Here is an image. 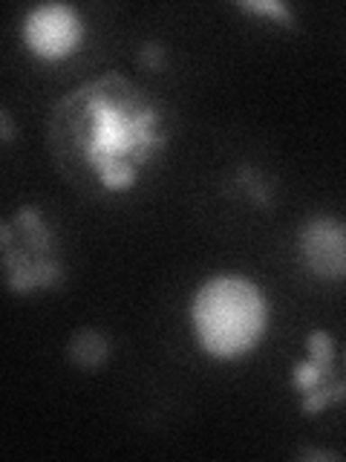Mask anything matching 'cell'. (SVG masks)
I'll use <instances>...</instances> for the list:
<instances>
[{
	"mask_svg": "<svg viewBox=\"0 0 346 462\" xmlns=\"http://www.w3.org/2000/svg\"><path fill=\"white\" fill-rule=\"evenodd\" d=\"M240 9H245V12H260V14H271L274 21H283L286 26L295 23L292 12H288V6L280 4V0H242Z\"/></svg>",
	"mask_w": 346,
	"mask_h": 462,
	"instance_id": "obj_8",
	"label": "cell"
},
{
	"mask_svg": "<svg viewBox=\"0 0 346 462\" xmlns=\"http://www.w3.org/2000/svg\"><path fill=\"white\" fill-rule=\"evenodd\" d=\"M4 243L6 283L12 292H32L61 281V260L52 228L43 223L38 208L26 206L0 228Z\"/></svg>",
	"mask_w": 346,
	"mask_h": 462,
	"instance_id": "obj_3",
	"label": "cell"
},
{
	"mask_svg": "<svg viewBox=\"0 0 346 462\" xmlns=\"http://www.w3.org/2000/svg\"><path fill=\"white\" fill-rule=\"evenodd\" d=\"M81 38L84 23L78 12L67 4H43L23 18V43L47 61L72 55L78 50Z\"/></svg>",
	"mask_w": 346,
	"mask_h": 462,
	"instance_id": "obj_5",
	"label": "cell"
},
{
	"mask_svg": "<svg viewBox=\"0 0 346 462\" xmlns=\"http://www.w3.org/2000/svg\"><path fill=\"white\" fill-rule=\"evenodd\" d=\"M0 122H4V142H9V139H12V125H9V116L4 113V116H0Z\"/></svg>",
	"mask_w": 346,
	"mask_h": 462,
	"instance_id": "obj_10",
	"label": "cell"
},
{
	"mask_svg": "<svg viewBox=\"0 0 346 462\" xmlns=\"http://www.w3.org/2000/svg\"><path fill=\"white\" fill-rule=\"evenodd\" d=\"M170 139L168 113L144 87L105 72L69 90L50 116V151L81 194L130 191Z\"/></svg>",
	"mask_w": 346,
	"mask_h": 462,
	"instance_id": "obj_1",
	"label": "cell"
},
{
	"mask_svg": "<svg viewBox=\"0 0 346 462\" xmlns=\"http://www.w3.org/2000/svg\"><path fill=\"white\" fill-rule=\"evenodd\" d=\"M300 457L303 459H338V454H332V451H303Z\"/></svg>",
	"mask_w": 346,
	"mask_h": 462,
	"instance_id": "obj_9",
	"label": "cell"
},
{
	"mask_svg": "<svg viewBox=\"0 0 346 462\" xmlns=\"http://www.w3.org/2000/svg\"><path fill=\"white\" fill-rule=\"evenodd\" d=\"M266 298L240 274H220L202 283L194 298V329L202 350L216 358L251 353L266 329Z\"/></svg>",
	"mask_w": 346,
	"mask_h": 462,
	"instance_id": "obj_2",
	"label": "cell"
},
{
	"mask_svg": "<svg viewBox=\"0 0 346 462\" xmlns=\"http://www.w3.org/2000/svg\"><path fill=\"white\" fill-rule=\"evenodd\" d=\"M300 260L314 278L343 281L346 278V223L332 217H312L297 235Z\"/></svg>",
	"mask_w": 346,
	"mask_h": 462,
	"instance_id": "obj_6",
	"label": "cell"
},
{
	"mask_svg": "<svg viewBox=\"0 0 346 462\" xmlns=\"http://www.w3.org/2000/svg\"><path fill=\"white\" fill-rule=\"evenodd\" d=\"M67 353L81 370H96L101 361L107 358V341L105 336H98L96 329H78L76 336L69 338Z\"/></svg>",
	"mask_w": 346,
	"mask_h": 462,
	"instance_id": "obj_7",
	"label": "cell"
},
{
	"mask_svg": "<svg viewBox=\"0 0 346 462\" xmlns=\"http://www.w3.org/2000/svg\"><path fill=\"white\" fill-rule=\"evenodd\" d=\"M306 346L309 361L295 367L292 384L303 393L300 411L317 413L346 399V382H341L335 375V341H332L329 332L314 329L306 338Z\"/></svg>",
	"mask_w": 346,
	"mask_h": 462,
	"instance_id": "obj_4",
	"label": "cell"
}]
</instances>
